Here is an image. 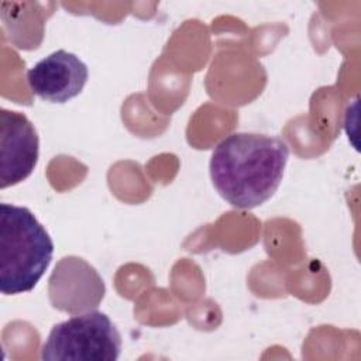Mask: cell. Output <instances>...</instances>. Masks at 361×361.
Masks as SVG:
<instances>
[{
    "instance_id": "obj_3",
    "label": "cell",
    "mask_w": 361,
    "mask_h": 361,
    "mask_svg": "<svg viewBox=\"0 0 361 361\" xmlns=\"http://www.w3.org/2000/svg\"><path fill=\"white\" fill-rule=\"evenodd\" d=\"M121 351V336L110 317L97 310L56 323L41 347L42 360L116 361Z\"/></svg>"
},
{
    "instance_id": "obj_2",
    "label": "cell",
    "mask_w": 361,
    "mask_h": 361,
    "mask_svg": "<svg viewBox=\"0 0 361 361\" xmlns=\"http://www.w3.org/2000/svg\"><path fill=\"white\" fill-rule=\"evenodd\" d=\"M54 254V243L34 213L23 206L0 204V290L20 295L32 290Z\"/></svg>"
},
{
    "instance_id": "obj_4",
    "label": "cell",
    "mask_w": 361,
    "mask_h": 361,
    "mask_svg": "<svg viewBox=\"0 0 361 361\" xmlns=\"http://www.w3.org/2000/svg\"><path fill=\"white\" fill-rule=\"evenodd\" d=\"M39 138L34 124L20 111L0 110V188L27 179L37 166Z\"/></svg>"
},
{
    "instance_id": "obj_5",
    "label": "cell",
    "mask_w": 361,
    "mask_h": 361,
    "mask_svg": "<svg viewBox=\"0 0 361 361\" xmlns=\"http://www.w3.org/2000/svg\"><path fill=\"white\" fill-rule=\"evenodd\" d=\"M89 78L86 63L75 54L58 49L27 71L30 90L42 100L66 103L76 97Z\"/></svg>"
},
{
    "instance_id": "obj_1",
    "label": "cell",
    "mask_w": 361,
    "mask_h": 361,
    "mask_svg": "<svg viewBox=\"0 0 361 361\" xmlns=\"http://www.w3.org/2000/svg\"><path fill=\"white\" fill-rule=\"evenodd\" d=\"M288 158L289 147L281 137L233 133L212 152V183L233 207L254 209L274 196Z\"/></svg>"
}]
</instances>
